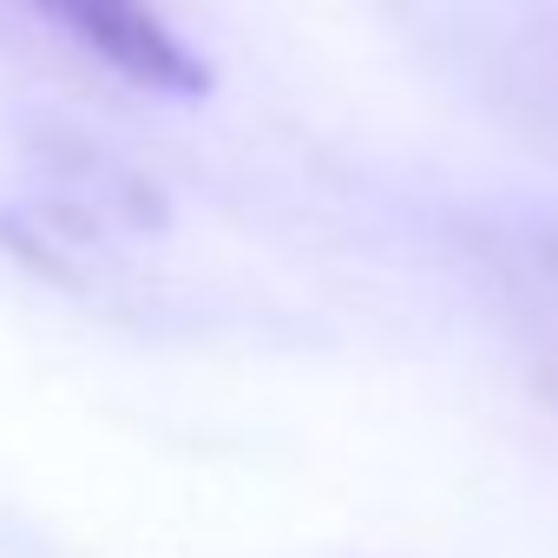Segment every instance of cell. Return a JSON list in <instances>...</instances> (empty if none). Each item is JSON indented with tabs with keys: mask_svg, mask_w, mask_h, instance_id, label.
Returning <instances> with one entry per match:
<instances>
[{
	"mask_svg": "<svg viewBox=\"0 0 558 558\" xmlns=\"http://www.w3.org/2000/svg\"><path fill=\"white\" fill-rule=\"evenodd\" d=\"M34 8L86 47L99 66L145 93H204V60L178 40V27L158 14V0H34Z\"/></svg>",
	"mask_w": 558,
	"mask_h": 558,
	"instance_id": "obj_1",
	"label": "cell"
}]
</instances>
